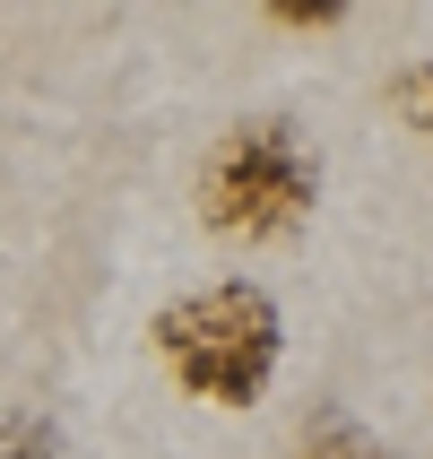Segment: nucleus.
<instances>
[{
	"label": "nucleus",
	"instance_id": "obj_6",
	"mask_svg": "<svg viewBox=\"0 0 433 459\" xmlns=\"http://www.w3.org/2000/svg\"><path fill=\"white\" fill-rule=\"evenodd\" d=\"M278 18L286 26H338V18H347V0H278Z\"/></svg>",
	"mask_w": 433,
	"mask_h": 459
},
{
	"label": "nucleus",
	"instance_id": "obj_4",
	"mask_svg": "<svg viewBox=\"0 0 433 459\" xmlns=\"http://www.w3.org/2000/svg\"><path fill=\"white\" fill-rule=\"evenodd\" d=\"M390 104H399L408 130H433V61H408V70L390 78Z\"/></svg>",
	"mask_w": 433,
	"mask_h": 459
},
{
	"label": "nucleus",
	"instance_id": "obj_5",
	"mask_svg": "<svg viewBox=\"0 0 433 459\" xmlns=\"http://www.w3.org/2000/svg\"><path fill=\"white\" fill-rule=\"evenodd\" d=\"M304 459H390L382 442H364L356 425H347V416H330V425H321V434L304 442Z\"/></svg>",
	"mask_w": 433,
	"mask_h": 459
},
{
	"label": "nucleus",
	"instance_id": "obj_1",
	"mask_svg": "<svg viewBox=\"0 0 433 459\" xmlns=\"http://www.w3.org/2000/svg\"><path fill=\"white\" fill-rule=\"evenodd\" d=\"M278 304L260 295L252 278H226L208 295H182V304L156 312V356L174 364V382L208 408H252L269 373H278Z\"/></svg>",
	"mask_w": 433,
	"mask_h": 459
},
{
	"label": "nucleus",
	"instance_id": "obj_2",
	"mask_svg": "<svg viewBox=\"0 0 433 459\" xmlns=\"http://www.w3.org/2000/svg\"><path fill=\"white\" fill-rule=\"evenodd\" d=\"M312 191H321V165L286 122H243L226 130L200 165V217L217 234H295L312 217Z\"/></svg>",
	"mask_w": 433,
	"mask_h": 459
},
{
	"label": "nucleus",
	"instance_id": "obj_3",
	"mask_svg": "<svg viewBox=\"0 0 433 459\" xmlns=\"http://www.w3.org/2000/svg\"><path fill=\"white\" fill-rule=\"evenodd\" d=\"M0 459H61V425L35 408H0Z\"/></svg>",
	"mask_w": 433,
	"mask_h": 459
}]
</instances>
